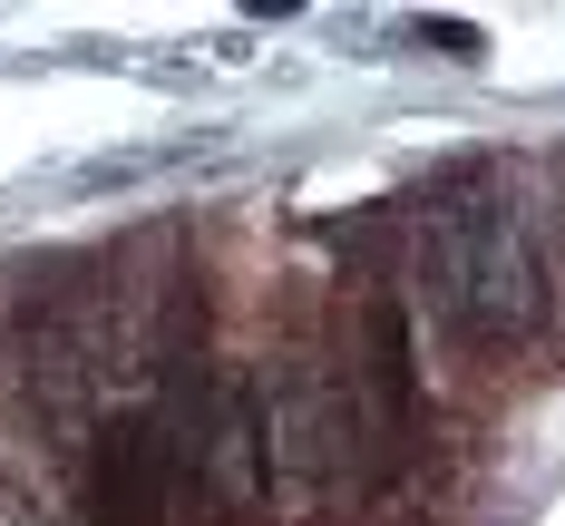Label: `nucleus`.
<instances>
[{"instance_id": "nucleus-1", "label": "nucleus", "mask_w": 565, "mask_h": 526, "mask_svg": "<svg viewBox=\"0 0 565 526\" xmlns=\"http://www.w3.org/2000/svg\"><path fill=\"white\" fill-rule=\"evenodd\" d=\"M419 292L468 351H526L546 332V264L508 175L468 167L419 205Z\"/></svg>"}, {"instance_id": "nucleus-2", "label": "nucleus", "mask_w": 565, "mask_h": 526, "mask_svg": "<svg viewBox=\"0 0 565 526\" xmlns=\"http://www.w3.org/2000/svg\"><path fill=\"white\" fill-rule=\"evenodd\" d=\"M254 390H264V487L312 507V497L361 477V459H371V390H361V371H341L322 351H282Z\"/></svg>"}, {"instance_id": "nucleus-3", "label": "nucleus", "mask_w": 565, "mask_h": 526, "mask_svg": "<svg viewBox=\"0 0 565 526\" xmlns=\"http://www.w3.org/2000/svg\"><path fill=\"white\" fill-rule=\"evenodd\" d=\"M157 409H167L175 449H185V507H195V526H234L264 497V390H254V371L175 380Z\"/></svg>"}, {"instance_id": "nucleus-4", "label": "nucleus", "mask_w": 565, "mask_h": 526, "mask_svg": "<svg viewBox=\"0 0 565 526\" xmlns=\"http://www.w3.org/2000/svg\"><path fill=\"white\" fill-rule=\"evenodd\" d=\"M88 526H195L185 507V449L167 409H127L88 449Z\"/></svg>"}, {"instance_id": "nucleus-5", "label": "nucleus", "mask_w": 565, "mask_h": 526, "mask_svg": "<svg viewBox=\"0 0 565 526\" xmlns=\"http://www.w3.org/2000/svg\"><path fill=\"white\" fill-rule=\"evenodd\" d=\"M0 526H78V517H68V497H58L50 477L0 468Z\"/></svg>"}, {"instance_id": "nucleus-6", "label": "nucleus", "mask_w": 565, "mask_h": 526, "mask_svg": "<svg viewBox=\"0 0 565 526\" xmlns=\"http://www.w3.org/2000/svg\"><path fill=\"white\" fill-rule=\"evenodd\" d=\"M429 50H449V58H478V30H468V20H429Z\"/></svg>"}]
</instances>
